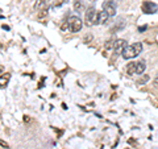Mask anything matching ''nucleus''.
<instances>
[{"label":"nucleus","instance_id":"nucleus-1","mask_svg":"<svg viewBox=\"0 0 158 149\" xmlns=\"http://www.w3.org/2000/svg\"><path fill=\"white\" fill-rule=\"evenodd\" d=\"M140 53H142V42H135L132 45L127 46L124 53H123V58L124 59H133L140 56Z\"/></svg>","mask_w":158,"mask_h":149},{"label":"nucleus","instance_id":"nucleus-2","mask_svg":"<svg viewBox=\"0 0 158 149\" xmlns=\"http://www.w3.org/2000/svg\"><path fill=\"white\" fill-rule=\"evenodd\" d=\"M145 69H146L145 62L138 61V62L129 63V65L127 66V71H128V74H138V75H141V74L145 71Z\"/></svg>","mask_w":158,"mask_h":149},{"label":"nucleus","instance_id":"nucleus-3","mask_svg":"<svg viewBox=\"0 0 158 149\" xmlns=\"http://www.w3.org/2000/svg\"><path fill=\"white\" fill-rule=\"evenodd\" d=\"M82 27H83V21L79 16H71L69 19V28H70V31L73 33L79 32L82 29Z\"/></svg>","mask_w":158,"mask_h":149},{"label":"nucleus","instance_id":"nucleus-4","mask_svg":"<svg viewBox=\"0 0 158 149\" xmlns=\"http://www.w3.org/2000/svg\"><path fill=\"white\" fill-rule=\"evenodd\" d=\"M103 9L107 11L110 16H115L116 15V0H104Z\"/></svg>","mask_w":158,"mask_h":149},{"label":"nucleus","instance_id":"nucleus-5","mask_svg":"<svg viewBox=\"0 0 158 149\" xmlns=\"http://www.w3.org/2000/svg\"><path fill=\"white\" fill-rule=\"evenodd\" d=\"M142 12L146 13V15H152V13H156L157 9H158V6L154 4L153 2H144L142 3Z\"/></svg>","mask_w":158,"mask_h":149},{"label":"nucleus","instance_id":"nucleus-6","mask_svg":"<svg viewBox=\"0 0 158 149\" xmlns=\"http://www.w3.org/2000/svg\"><path fill=\"white\" fill-rule=\"evenodd\" d=\"M96 11H95V8L91 7V8H88L87 11H86V16H85V21L87 25H91V24H95V20H96Z\"/></svg>","mask_w":158,"mask_h":149},{"label":"nucleus","instance_id":"nucleus-7","mask_svg":"<svg viewBox=\"0 0 158 149\" xmlns=\"http://www.w3.org/2000/svg\"><path fill=\"white\" fill-rule=\"evenodd\" d=\"M125 48H127V41H125V40H123V38H120V40H117V41L115 42L113 50H115V54H117V56H118V54L124 53Z\"/></svg>","mask_w":158,"mask_h":149},{"label":"nucleus","instance_id":"nucleus-8","mask_svg":"<svg viewBox=\"0 0 158 149\" xmlns=\"http://www.w3.org/2000/svg\"><path fill=\"white\" fill-rule=\"evenodd\" d=\"M108 17H110V15H108L107 11H100L98 12L96 15V20H95V25H100V24H106V21L108 20Z\"/></svg>","mask_w":158,"mask_h":149},{"label":"nucleus","instance_id":"nucleus-9","mask_svg":"<svg viewBox=\"0 0 158 149\" xmlns=\"http://www.w3.org/2000/svg\"><path fill=\"white\" fill-rule=\"evenodd\" d=\"M49 6V0H37L34 3V9L36 11H42V9H46Z\"/></svg>","mask_w":158,"mask_h":149},{"label":"nucleus","instance_id":"nucleus-10","mask_svg":"<svg viewBox=\"0 0 158 149\" xmlns=\"http://www.w3.org/2000/svg\"><path fill=\"white\" fill-rule=\"evenodd\" d=\"M74 11L78 12V13H81L83 11V3H82V0H75V2H74Z\"/></svg>","mask_w":158,"mask_h":149},{"label":"nucleus","instance_id":"nucleus-11","mask_svg":"<svg viewBox=\"0 0 158 149\" xmlns=\"http://www.w3.org/2000/svg\"><path fill=\"white\" fill-rule=\"evenodd\" d=\"M113 46H115V42H113V41H107L106 49H111V48H113Z\"/></svg>","mask_w":158,"mask_h":149},{"label":"nucleus","instance_id":"nucleus-12","mask_svg":"<svg viewBox=\"0 0 158 149\" xmlns=\"http://www.w3.org/2000/svg\"><path fill=\"white\" fill-rule=\"evenodd\" d=\"M67 2H69V0H59V2L56 3V7H61L62 4H66Z\"/></svg>","mask_w":158,"mask_h":149},{"label":"nucleus","instance_id":"nucleus-13","mask_svg":"<svg viewBox=\"0 0 158 149\" xmlns=\"http://www.w3.org/2000/svg\"><path fill=\"white\" fill-rule=\"evenodd\" d=\"M148 79H149V77H145L144 79H141V81H138V84H142V83H145V82L148 81Z\"/></svg>","mask_w":158,"mask_h":149},{"label":"nucleus","instance_id":"nucleus-14","mask_svg":"<svg viewBox=\"0 0 158 149\" xmlns=\"http://www.w3.org/2000/svg\"><path fill=\"white\" fill-rule=\"evenodd\" d=\"M153 86H154V87H157L158 88V77L154 79V81H153Z\"/></svg>","mask_w":158,"mask_h":149},{"label":"nucleus","instance_id":"nucleus-15","mask_svg":"<svg viewBox=\"0 0 158 149\" xmlns=\"http://www.w3.org/2000/svg\"><path fill=\"white\" fill-rule=\"evenodd\" d=\"M92 2H94V0H92Z\"/></svg>","mask_w":158,"mask_h":149}]
</instances>
